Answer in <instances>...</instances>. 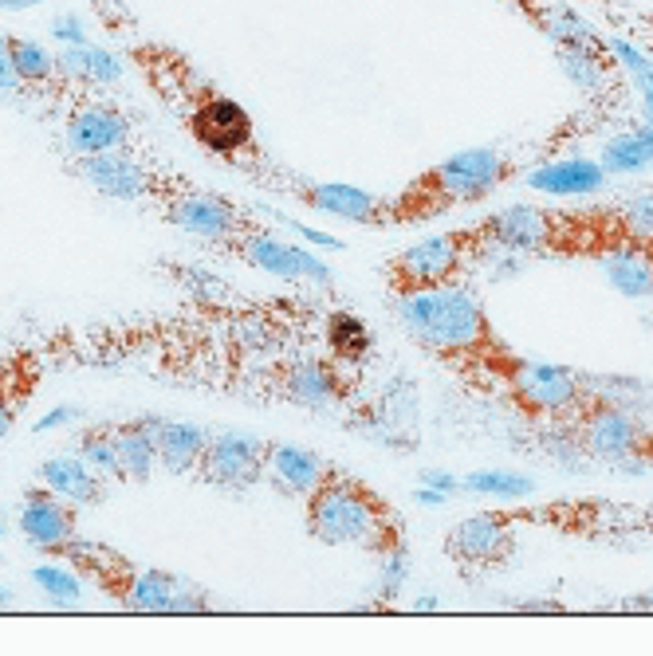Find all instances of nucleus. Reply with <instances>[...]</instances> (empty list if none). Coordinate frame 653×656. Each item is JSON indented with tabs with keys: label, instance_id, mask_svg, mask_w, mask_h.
Masks as SVG:
<instances>
[{
	"label": "nucleus",
	"instance_id": "1",
	"mask_svg": "<svg viewBox=\"0 0 653 656\" xmlns=\"http://www.w3.org/2000/svg\"><path fill=\"white\" fill-rule=\"evenodd\" d=\"M398 319L421 350H429L437 362L452 366L457 374H488L508 382L511 366L519 362L504 346L485 303L469 287L445 283V287L406 295L398 300Z\"/></svg>",
	"mask_w": 653,
	"mask_h": 656
},
{
	"label": "nucleus",
	"instance_id": "2",
	"mask_svg": "<svg viewBox=\"0 0 653 656\" xmlns=\"http://www.w3.org/2000/svg\"><path fill=\"white\" fill-rule=\"evenodd\" d=\"M303 527L326 547H359L378 558L406 550V519L398 516V507L367 480L335 464L303 499Z\"/></svg>",
	"mask_w": 653,
	"mask_h": 656
},
{
	"label": "nucleus",
	"instance_id": "3",
	"mask_svg": "<svg viewBox=\"0 0 653 656\" xmlns=\"http://www.w3.org/2000/svg\"><path fill=\"white\" fill-rule=\"evenodd\" d=\"M508 166L496 150H461L445 158L441 166H433L429 174H421L402 197L390 205L386 200V216L398 221H418V216H433L449 205H465V200H480L485 193H493L504 182Z\"/></svg>",
	"mask_w": 653,
	"mask_h": 656
},
{
	"label": "nucleus",
	"instance_id": "4",
	"mask_svg": "<svg viewBox=\"0 0 653 656\" xmlns=\"http://www.w3.org/2000/svg\"><path fill=\"white\" fill-rule=\"evenodd\" d=\"M488 244H493L488 241V228L426 236V241L410 244L402 256H394L386 264V283H390V291H394L398 300L418 295V291L445 287L465 267V260L480 256V248H488Z\"/></svg>",
	"mask_w": 653,
	"mask_h": 656
},
{
	"label": "nucleus",
	"instance_id": "5",
	"mask_svg": "<svg viewBox=\"0 0 653 656\" xmlns=\"http://www.w3.org/2000/svg\"><path fill=\"white\" fill-rule=\"evenodd\" d=\"M650 429L618 401L586 398V405L575 413V449H583L586 457L595 460H606V464L642 457L650 449Z\"/></svg>",
	"mask_w": 653,
	"mask_h": 656
},
{
	"label": "nucleus",
	"instance_id": "6",
	"mask_svg": "<svg viewBox=\"0 0 653 656\" xmlns=\"http://www.w3.org/2000/svg\"><path fill=\"white\" fill-rule=\"evenodd\" d=\"M264 378H269L264 385L280 401H292L300 409H315V413L347 405V398L354 393V378L347 370H339L331 358H315V354L276 362Z\"/></svg>",
	"mask_w": 653,
	"mask_h": 656
},
{
	"label": "nucleus",
	"instance_id": "7",
	"mask_svg": "<svg viewBox=\"0 0 653 656\" xmlns=\"http://www.w3.org/2000/svg\"><path fill=\"white\" fill-rule=\"evenodd\" d=\"M272 441H260L252 432H213L197 460V480L221 491H248L264 480Z\"/></svg>",
	"mask_w": 653,
	"mask_h": 656
},
{
	"label": "nucleus",
	"instance_id": "8",
	"mask_svg": "<svg viewBox=\"0 0 653 656\" xmlns=\"http://www.w3.org/2000/svg\"><path fill=\"white\" fill-rule=\"evenodd\" d=\"M511 401L528 417H575L586 405V385L575 370L547 362H516L508 374Z\"/></svg>",
	"mask_w": 653,
	"mask_h": 656
},
{
	"label": "nucleus",
	"instance_id": "9",
	"mask_svg": "<svg viewBox=\"0 0 653 656\" xmlns=\"http://www.w3.org/2000/svg\"><path fill=\"white\" fill-rule=\"evenodd\" d=\"M166 221L182 228V233L202 236V241H209V244H233L236 236L252 228L233 200L221 197V193H205V189L174 193L166 205Z\"/></svg>",
	"mask_w": 653,
	"mask_h": 656
},
{
	"label": "nucleus",
	"instance_id": "10",
	"mask_svg": "<svg viewBox=\"0 0 653 656\" xmlns=\"http://www.w3.org/2000/svg\"><path fill=\"white\" fill-rule=\"evenodd\" d=\"M228 248L236 252V256L244 260V264L260 267V272H269V275H280V280H308V283H331L335 275H331V267L323 264L319 256H311L308 248H295V244H284L280 236L264 233V228L252 225L248 233L236 236Z\"/></svg>",
	"mask_w": 653,
	"mask_h": 656
},
{
	"label": "nucleus",
	"instance_id": "11",
	"mask_svg": "<svg viewBox=\"0 0 653 656\" xmlns=\"http://www.w3.org/2000/svg\"><path fill=\"white\" fill-rule=\"evenodd\" d=\"M516 550V531H511L508 511H480L469 516L445 535V555L461 566H500Z\"/></svg>",
	"mask_w": 653,
	"mask_h": 656
},
{
	"label": "nucleus",
	"instance_id": "12",
	"mask_svg": "<svg viewBox=\"0 0 653 656\" xmlns=\"http://www.w3.org/2000/svg\"><path fill=\"white\" fill-rule=\"evenodd\" d=\"M17 527L32 547L59 555V547H68L79 531V503L56 496L43 483H32V488H25V499H20Z\"/></svg>",
	"mask_w": 653,
	"mask_h": 656
},
{
	"label": "nucleus",
	"instance_id": "13",
	"mask_svg": "<svg viewBox=\"0 0 653 656\" xmlns=\"http://www.w3.org/2000/svg\"><path fill=\"white\" fill-rule=\"evenodd\" d=\"M189 134L217 158H236V154L252 150V138H256L252 115L228 95H209L197 102L189 115Z\"/></svg>",
	"mask_w": 653,
	"mask_h": 656
},
{
	"label": "nucleus",
	"instance_id": "14",
	"mask_svg": "<svg viewBox=\"0 0 653 656\" xmlns=\"http://www.w3.org/2000/svg\"><path fill=\"white\" fill-rule=\"evenodd\" d=\"M76 177L91 185L95 193L115 197V200H138V197H146V193H154V174L143 166V161L130 158V154H123V150L79 158Z\"/></svg>",
	"mask_w": 653,
	"mask_h": 656
},
{
	"label": "nucleus",
	"instance_id": "15",
	"mask_svg": "<svg viewBox=\"0 0 653 656\" xmlns=\"http://www.w3.org/2000/svg\"><path fill=\"white\" fill-rule=\"evenodd\" d=\"M126 138H130V123H126L123 110L107 107V102L79 107L76 115L68 118V130H64V146H68L76 158L123 150Z\"/></svg>",
	"mask_w": 653,
	"mask_h": 656
},
{
	"label": "nucleus",
	"instance_id": "16",
	"mask_svg": "<svg viewBox=\"0 0 653 656\" xmlns=\"http://www.w3.org/2000/svg\"><path fill=\"white\" fill-rule=\"evenodd\" d=\"M326 457L311 449H300V444H276L269 449V468H264V480L287 499H308L311 491L319 488V480L326 476Z\"/></svg>",
	"mask_w": 653,
	"mask_h": 656
},
{
	"label": "nucleus",
	"instance_id": "17",
	"mask_svg": "<svg viewBox=\"0 0 653 656\" xmlns=\"http://www.w3.org/2000/svg\"><path fill=\"white\" fill-rule=\"evenodd\" d=\"M300 197L311 208L326 216H343L354 225H378L386 216V200H378L374 193L359 189V185H343V182H308L300 185Z\"/></svg>",
	"mask_w": 653,
	"mask_h": 656
},
{
	"label": "nucleus",
	"instance_id": "18",
	"mask_svg": "<svg viewBox=\"0 0 653 656\" xmlns=\"http://www.w3.org/2000/svg\"><path fill=\"white\" fill-rule=\"evenodd\" d=\"M150 432H154V449H158V464L166 468L169 476L197 472V460H202L205 444H209V437H213L202 424L166 421V417H150Z\"/></svg>",
	"mask_w": 653,
	"mask_h": 656
},
{
	"label": "nucleus",
	"instance_id": "19",
	"mask_svg": "<svg viewBox=\"0 0 653 656\" xmlns=\"http://www.w3.org/2000/svg\"><path fill=\"white\" fill-rule=\"evenodd\" d=\"M36 476H40L43 488H51L56 496L71 499V503H79V507H95V503H103V496H107L103 476L95 472V468L87 464L79 452H59V457H48L40 468H36Z\"/></svg>",
	"mask_w": 653,
	"mask_h": 656
},
{
	"label": "nucleus",
	"instance_id": "20",
	"mask_svg": "<svg viewBox=\"0 0 653 656\" xmlns=\"http://www.w3.org/2000/svg\"><path fill=\"white\" fill-rule=\"evenodd\" d=\"M59 555L68 558L76 570H84L95 586H103V590L118 601L126 598V590H130V581H135V574H138V566H130L118 550L103 547V542L71 539L68 547H59Z\"/></svg>",
	"mask_w": 653,
	"mask_h": 656
},
{
	"label": "nucleus",
	"instance_id": "21",
	"mask_svg": "<svg viewBox=\"0 0 653 656\" xmlns=\"http://www.w3.org/2000/svg\"><path fill=\"white\" fill-rule=\"evenodd\" d=\"M488 241L500 244L508 252H539L552 244L555 221L536 205H511L488 221Z\"/></svg>",
	"mask_w": 653,
	"mask_h": 656
},
{
	"label": "nucleus",
	"instance_id": "22",
	"mask_svg": "<svg viewBox=\"0 0 653 656\" xmlns=\"http://www.w3.org/2000/svg\"><path fill=\"white\" fill-rule=\"evenodd\" d=\"M115 460H118V480L146 483L158 468V449H154L150 417H135V421L115 424Z\"/></svg>",
	"mask_w": 653,
	"mask_h": 656
},
{
	"label": "nucleus",
	"instance_id": "23",
	"mask_svg": "<svg viewBox=\"0 0 653 656\" xmlns=\"http://www.w3.org/2000/svg\"><path fill=\"white\" fill-rule=\"evenodd\" d=\"M606 182V169L598 161L571 158V161H552L528 174V185L539 193H555V197H583V193H598Z\"/></svg>",
	"mask_w": 653,
	"mask_h": 656
},
{
	"label": "nucleus",
	"instance_id": "24",
	"mask_svg": "<svg viewBox=\"0 0 653 656\" xmlns=\"http://www.w3.org/2000/svg\"><path fill=\"white\" fill-rule=\"evenodd\" d=\"M603 272L630 300L653 295V252L645 244H614V248H606Z\"/></svg>",
	"mask_w": 653,
	"mask_h": 656
},
{
	"label": "nucleus",
	"instance_id": "25",
	"mask_svg": "<svg viewBox=\"0 0 653 656\" xmlns=\"http://www.w3.org/2000/svg\"><path fill=\"white\" fill-rule=\"evenodd\" d=\"M32 390H36V362L28 354L9 358L0 366V441L12 432V424H17L20 409L28 405Z\"/></svg>",
	"mask_w": 653,
	"mask_h": 656
},
{
	"label": "nucleus",
	"instance_id": "26",
	"mask_svg": "<svg viewBox=\"0 0 653 656\" xmlns=\"http://www.w3.org/2000/svg\"><path fill=\"white\" fill-rule=\"evenodd\" d=\"M177 586H182V578L169 570H138L135 581H130V590H126L123 606L138 609V614H169Z\"/></svg>",
	"mask_w": 653,
	"mask_h": 656
},
{
	"label": "nucleus",
	"instance_id": "27",
	"mask_svg": "<svg viewBox=\"0 0 653 656\" xmlns=\"http://www.w3.org/2000/svg\"><path fill=\"white\" fill-rule=\"evenodd\" d=\"M650 161H653V154H650V146H645L642 130H630L606 141L598 166H603L606 174H637V169H645Z\"/></svg>",
	"mask_w": 653,
	"mask_h": 656
},
{
	"label": "nucleus",
	"instance_id": "28",
	"mask_svg": "<svg viewBox=\"0 0 653 656\" xmlns=\"http://www.w3.org/2000/svg\"><path fill=\"white\" fill-rule=\"evenodd\" d=\"M9 59H12V71L20 76V84H43L56 71V56L43 43L25 40V36H9Z\"/></svg>",
	"mask_w": 653,
	"mask_h": 656
},
{
	"label": "nucleus",
	"instance_id": "29",
	"mask_svg": "<svg viewBox=\"0 0 653 656\" xmlns=\"http://www.w3.org/2000/svg\"><path fill=\"white\" fill-rule=\"evenodd\" d=\"M79 457L95 468V472L107 480V476H118V460H115V424H87L79 432Z\"/></svg>",
	"mask_w": 653,
	"mask_h": 656
},
{
	"label": "nucleus",
	"instance_id": "30",
	"mask_svg": "<svg viewBox=\"0 0 653 656\" xmlns=\"http://www.w3.org/2000/svg\"><path fill=\"white\" fill-rule=\"evenodd\" d=\"M559 63H563V76L571 84H578V91H598L606 84V67L603 59L595 56V48H563L559 51Z\"/></svg>",
	"mask_w": 653,
	"mask_h": 656
},
{
	"label": "nucleus",
	"instance_id": "31",
	"mask_svg": "<svg viewBox=\"0 0 653 656\" xmlns=\"http://www.w3.org/2000/svg\"><path fill=\"white\" fill-rule=\"evenodd\" d=\"M326 342H331V350H335L339 358L359 362V358H367V350H370V331L351 315H331L326 319Z\"/></svg>",
	"mask_w": 653,
	"mask_h": 656
},
{
	"label": "nucleus",
	"instance_id": "32",
	"mask_svg": "<svg viewBox=\"0 0 653 656\" xmlns=\"http://www.w3.org/2000/svg\"><path fill=\"white\" fill-rule=\"evenodd\" d=\"M465 491H480V496H500V499H516V496H532L536 483L528 476L516 472H472L469 480L461 483Z\"/></svg>",
	"mask_w": 653,
	"mask_h": 656
},
{
	"label": "nucleus",
	"instance_id": "33",
	"mask_svg": "<svg viewBox=\"0 0 653 656\" xmlns=\"http://www.w3.org/2000/svg\"><path fill=\"white\" fill-rule=\"evenodd\" d=\"M32 581L40 586L43 594H48L51 601H59V606H71V601H79V578L71 570H64V566H36L32 570Z\"/></svg>",
	"mask_w": 653,
	"mask_h": 656
},
{
	"label": "nucleus",
	"instance_id": "34",
	"mask_svg": "<svg viewBox=\"0 0 653 656\" xmlns=\"http://www.w3.org/2000/svg\"><path fill=\"white\" fill-rule=\"evenodd\" d=\"M603 48L611 51V56L618 59L622 67H626V71L637 79V84H642V87H653V63L642 56V51L634 48V43L618 40V36H606V40H603Z\"/></svg>",
	"mask_w": 653,
	"mask_h": 656
},
{
	"label": "nucleus",
	"instance_id": "35",
	"mask_svg": "<svg viewBox=\"0 0 653 656\" xmlns=\"http://www.w3.org/2000/svg\"><path fill=\"white\" fill-rule=\"evenodd\" d=\"M87 79H91V84H103V87L118 84V79H123V59H118L115 51L87 43Z\"/></svg>",
	"mask_w": 653,
	"mask_h": 656
},
{
	"label": "nucleus",
	"instance_id": "36",
	"mask_svg": "<svg viewBox=\"0 0 653 656\" xmlns=\"http://www.w3.org/2000/svg\"><path fill=\"white\" fill-rule=\"evenodd\" d=\"M177 280H182V287H189L193 295L205 303L225 300V283H221L217 275L205 272V267H177Z\"/></svg>",
	"mask_w": 653,
	"mask_h": 656
},
{
	"label": "nucleus",
	"instance_id": "37",
	"mask_svg": "<svg viewBox=\"0 0 653 656\" xmlns=\"http://www.w3.org/2000/svg\"><path fill=\"white\" fill-rule=\"evenodd\" d=\"M622 225L634 236H653V193H637L622 213Z\"/></svg>",
	"mask_w": 653,
	"mask_h": 656
},
{
	"label": "nucleus",
	"instance_id": "38",
	"mask_svg": "<svg viewBox=\"0 0 653 656\" xmlns=\"http://www.w3.org/2000/svg\"><path fill=\"white\" fill-rule=\"evenodd\" d=\"M51 36H56L59 43H87L84 17H76V12H59V17L51 20Z\"/></svg>",
	"mask_w": 653,
	"mask_h": 656
},
{
	"label": "nucleus",
	"instance_id": "39",
	"mask_svg": "<svg viewBox=\"0 0 653 656\" xmlns=\"http://www.w3.org/2000/svg\"><path fill=\"white\" fill-rule=\"evenodd\" d=\"M202 609H209V601H205V590H197L193 581H185V578H182V586H177L174 606H169V614H202Z\"/></svg>",
	"mask_w": 653,
	"mask_h": 656
},
{
	"label": "nucleus",
	"instance_id": "40",
	"mask_svg": "<svg viewBox=\"0 0 653 656\" xmlns=\"http://www.w3.org/2000/svg\"><path fill=\"white\" fill-rule=\"evenodd\" d=\"M20 76L12 71V59H9V36L0 32V91H17Z\"/></svg>",
	"mask_w": 653,
	"mask_h": 656
},
{
	"label": "nucleus",
	"instance_id": "41",
	"mask_svg": "<svg viewBox=\"0 0 653 656\" xmlns=\"http://www.w3.org/2000/svg\"><path fill=\"white\" fill-rule=\"evenodd\" d=\"M79 417V409H71V405H59V409H51L48 417H40L36 421V432H48V429H59V424H68V421H76Z\"/></svg>",
	"mask_w": 653,
	"mask_h": 656
},
{
	"label": "nucleus",
	"instance_id": "42",
	"mask_svg": "<svg viewBox=\"0 0 653 656\" xmlns=\"http://www.w3.org/2000/svg\"><path fill=\"white\" fill-rule=\"evenodd\" d=\"M426 483H433L437 491H445V496H449V491H461V483L452 480V476H445V472H429L426 476Z\"/></svg>",
	"mask_w": 653,
	"mask_h": 656
},
{
	"label": "nucleus",
	"instance_id": "43",
	"mask_svg": "<svg viewBox=\"0 0 653 656\" xmlns=\"http://www.w3.org/2000/svg\"><path fill=\"white\" fill-rule=\"evenodd\" d=\"M32 4H40V0H0V12H25Z\"/></svg>",
	"mask_w": 653,
	"mask_h": 656
},
{
	"label": "nucleus",
	"instance_id": "44",
	"mask_svg": "<svg viewBox=\"0 0 653 656\" xmlns=\"http://www.w3.org/2000/svg\"><path fill=\"white\" fill-rule=\"evenodd\" d=\"M642 102H645V115H650V123H653V87H642Z\"/></svg>",
	"mask_w": 653,
	"mask_h": 656
},
{
	"label": "nucleus",
	"instance_id": "45",
	"mask_svg": "<svg viewBox=\"0 0 653 656\" xmlns=\"http://www.w3.org/2000/svg\"><path fill=\"white\" fill-rule=\"evenodd\" d=\"M642 138H645V146H650V154H653V123H650V126H645V130H642Z\"/></svg>",
	"mask_w": 653,
	"mask_h": 656
},
{
	"label": "nucleus",
	"instance_id": "46",
	"mask_svg": "<svg viewBox=\"0 0 653 656\" xmlns=\"http://www.w3.org/2000/svg\"><path fill=\"white\" fill-rule=\"evenodd\" d=\"M9 598H12V594L4 590V586H0V606H4V601H9Z\"/></svg>",
	"mask_w": 653,
	"mask_h": 656
},
{
	"label": "nucleus",
	"instance_id": "47",
	"mask_svg": "<svg viewBox=\"0 0 653 656\" xmlns=\"http://www.w3.org/2000/svg\"><path fill=\"white\" fill-rule=\"evenodd\" d=\"M642 601H653V594H645V598H642Z\"/></svg>",
	"mask_w": 653,
	"mask_h": 656
},
{
	"label": "nucleus",
	"instance_id": "48",
	"mask_svg": "<svg viewBox=\"0 0 653 656\" xmlns=\"http://www.w3.org/2000/svg\"><path fill=\"white\" fill-rule=\"evenodd\" d=\"M0 535H4V527H0Z\"/></svg>",
	"mask_w": 653,
	"mask_h": 656
}]
</instances>
